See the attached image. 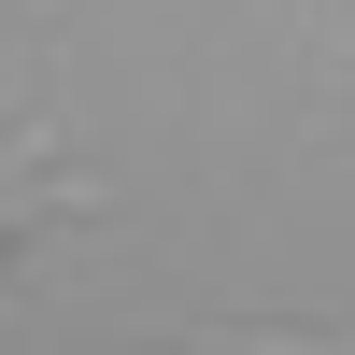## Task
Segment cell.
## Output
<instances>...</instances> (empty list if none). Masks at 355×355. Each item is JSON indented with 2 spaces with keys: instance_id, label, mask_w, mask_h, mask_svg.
<instances>
[{
  "instance_id": "cell-1",
  "label": "cell",
  "mask_w": 355,
  "mask_h": 355,
  "mask_svg": "<svg viewBox=\"0 0 355 355\" xmlns=\"http://www.w3.org/2000/svg\"><path fill=\"white\" fill-rule=\"evenodd\" d=\"M43 214H85V185L57 171V114H15V142H0V256H15Z\"/></svg>"
}]
</instances>
